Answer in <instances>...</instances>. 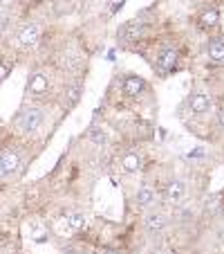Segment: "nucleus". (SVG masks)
<instances>
[{
    "label": "nucleus",
    "instance_id": "f257e3e1",
    "mask_svg": "<svg viewBox=\"0 0 224 254\" xmlns=\"http://www.w3.org/2000/svg\"><path fill=\"white\" fill-rule=\"evenodd\" d=\"M45 122V111L43 108H23V111L16 115L14 126L20 133H36V130L43 126Z\"/></svg>",
    "mask_w": 224,
    "mask_h": 254
},
{
    "label": "nucleus",
    "instance_id": "f03ea898",
    "mask_svg": "<svg viewBox=\"0 0 224 254\" xmlns=\"http://www.w3.org/2000/svg\"><path fill=\"white\" fill-rule=\"evenodd\" d=\"M20 167H23V160H20V155L14 149L0 151V180L14 178L20 171Z\"/></svg>",
    "mask_w": 224,
    "mask_h": 254
},
{
    "label": "nucleus",
    "instance_id": "7ed1b4c3",
    "mask_svg": "<svg viewBox=\"0 0 224 254\" xmlns=\"http://www.w3.org/2000/svg\"><path fill=\"white\" fill-rule=\"evenodd\" d=\"M177 63H179V52H177L175 48H162L157 54L155 65H157L159 74L166 77V74H171L173 70H177Z\"/></svg>",
    "mask_w": 224,
    "mask_h": 254
},
{
    "label": "nucleus",
    "instance_id": "20e7f679",
    "mask_svg": "<svg viewBox=\"0 0 224 254\" xmlns=\"http://www.w3.org/2000/svg\"><path fill=\"white\" fill-rule=\"evenodd\" d=\"M139 39H143V25L139 20H128L119 27L117 32V41L121 45H130V43H137Z\"/></svg>",
    "mask_w": 224,
    "mask_h": 254
},
{
    "label": "nucleus",
    "instance_id": "39448f33",
    "mask_svg": "<svg viewBox=\"0 0 224 254\" xmlns=\"http://www.w3.org/2000/svg\"><path fill=\"white\" fill-rule=\"evenodd\" d=\"M186 106H188V111H191L193 115H206V113L213 108V99H211L206 92H193V95H188V99H186Z\"/></svg>",
    "mask_w": 224,
    "mask_h": 254
},
{
    "label": "nucleus",
    "instance_id": "423d86ee",
    "mask_svg": "<svg viewBox=\"0 0 224 254\" xmlns=\"http://www.w3.org/2000/svg\"><path fill=\"white\" fill-rule=\"evenodd\" d=\"M49 90V77L45 72H32L27 79V92L32 97H41Z\"/></svg>",
    "mask_w": 224,
    "mask_h": 254
},
{
    "label": "nucleus",
    "instance_id": "0eeeda50",
    "mask_svg": "<svg viewBox=\"0 0 224 254\" xmlns=\"http://www.w3.org/2000/svg\"><path fill=\"white\" fill-rule=\"evenodd\" d=\"M121 92L126 97H139L146 92V81L139 74H126L124 81H121Z\"/></svg>",
    "mask_w": 224,
    "mask_h": 254
},
{
    "label": "nucleus",
    "instance_id": "6e6552de",
    "mask_svg": "<svg viewBox=\"0 0 224 254\" xmlns=\"http://www.w3.org/2000/svg\"><path fill=\"white\" fill-rule=\"evenodd\" d=\"M157 189L153 187V185H141V187L137 189V193H134V200H137L139 207H143V209H153L155 205H157Z\"/></svg>",
    "mask_w": 224,
    "mask_h": 254
},
{
    "label": "nucleus",
    "instance_id": "1a4fd4ad",
    "mask_svg": "<svg viewBox=\"0 0 224 254\" xmlns=\"http://www.w3.org/2000/svg\"><path fill=\"white\" fill-rule=\"evenodd\" d=\"M186 196V187L181 180H168L166 187H164V200L171 202V205H179Z\"/></svg>",
    "mask_w": 224,
    "mask_h": 254
},
{
    "label": "nucleus",
    "instance_id": "9d476101",
    "mask_svg": "<svg viewBox=\"0 0 224 254\" xmlns=\"http://www.w3.org/2000/svg\"><path fill=\"white\" fill-rule=\"evenodd\" d=\"M143 225H146L148 232H162V230H166V225H168V216L164 214V211L150 209L146 214V218H143Z\"/></svg>",
    "mask_w": 224,
    "mask_h": 254
},
{
    "label": "nucleus",
    "instance_id": "9b49d317",
    "mask_svg": "<svg viewBox=\"0 0 224 254\" xmlns=\"http://www.w3.org/2000/svg\"><path fill=\"white\" fill-rule=\"evenodd\" d=\"M39 41H41V27L36 23H29V25H25V27L20 29L18 43L23 45V48H34Z\"/></svg>",
    "mask_w": 224,
    "mask_h": 254
},
{
    "label": "nucleus",
    "instance_id": "f8f14e48",
    "mask_svg": "<svg viewBox=\"0 0 224 254\" xmlns=\"http://www.w3.org/2000/svg\"><path fill=\"white\" fill-rule=\"evenodd\" d=\"M206 50H209V59H211V61L224 63V36H213V39H209Z\"/></svg>",
    "mask_w": 224,
    "mask_h": 254
},
{
    "label": "nucleus",
    "instance_id": "ddd939ff",
    "mask_svg": "<svg viewBox=\"0 0 224 254\" xmlns=\"http://www.w3.org/2000/svg\"><path fill=\"white\" fill-rule=\"evenodd\" d=\"M200 27L206 29V32H213V29L220 27V11L218 9H204L200 14Z\"/></svg>",
    "mask_w": 224,
    "mask_h": 254
},
{
    "label": "nucleus",
    "instance_id": "4468645a",
    "mask_svg": "<svg viewBox=\"0 0 224 254\" xmlns=\"http://www.w3.org/2000/svg\"><path fill=\"white\" fill-rule=\"evenodd\" d=\"M121 167H124L126 173H139L141 171V158L137 153H126L124 160H121Z\"/></svg>",
    "mask_w": 224,
    "mask_h": 254
},
{
    "label": "nucleus",
    "instance_id": "2eb2a0df",
    "mask_svg": "<svg viewBox=\"0 0 224 254\" xmlns=\"http://www.w3.org/2000/svg\"><path fill=\"white\" fill-rule=\"evenodd\" d=\"M81 92H83V86L79 81H72V83H67L65 86V92H63V97L67 99V104L70 106H74L79 99H81Z\"/></svg>",
    "mask_w": 224,
    "mask_h": 254
},
{
    "label": "nucleus",
    "instance_id": "dca6fc26",
    "mask_svg": "<svg viewBox=\"0 0 224 254\" xmlns=\"http://www.w3.org/2000/svg\"><path fill=\"white\" fill-rule=\"evenodd\" d=\"M67 225L74 232L83 230V227H86V214H83V211H70V214H67Z\"/></svg>",
    "mask_w": 224,
    "mask_h": 254
},
{
    "label": "nucleus",
    "instance_id": "f3484780",
    "mask_svg": "<svg viewBox=\"0 0 224 254\" xmlns=\"http://www.w3.org/2000/svg\"><path fill=\"white\" fill-rule=\"evenodd\" d=\"M88 137H90L92 144H96V146H105L108 144V133H105L103 128H90V133H88Z\"/></svg>",
    "mask_w": 224,
    "mask_h": 254
},
{
    "label": "nucleus",
    "instance_id": "a211bd4d",
    "mask_svg": "<svg viewBox=\"0 0 224 254\" xmlns=\"http://www.w3.org/2000/svg\"><path fill=\"white\" fill-rule=\"evenodd\" d=\"M32 239L36 241V243H45V241L49 239V232L43 230V227H39V225H34L32 227Z\"/></svg>",
    "mask_w": 224,
    "mask_h": 254
},
{
    "label": "nucleus",
    "instance_id": "6ab92c4d",
    "mask_svg": "<svg viewBox=\"0 0 224 254\" xmlns=\"http://www.w3.org/2000/svg\"><path fill=\"white\" fill-rule=\"evenodd\" d=\"M7 77H9V65L5 61H0V81H5Z\"/></svg>",
    "mask_w": 224,
    "mask_h": 254
},
{
    "label": "nucleus",
    "instance_id": "aec40b11",
    "mask_svg": "<svg viewBox=\"0 0 224 254\" xmlns=\"http://www.w3.org/2000/svg\"><path fill=\"white\" fill-rule=\"evenodd\" d=\"M218 124L224 128V106L222 108H218Z\"/></svg>",
    "mask_w": 224,
    "mask_h": 254
},
{
    "label": "nucleus",
    "instance_id": "412c9836",
    "mask_svg": "<svg viewBox=\"0 0 224 254\" xmlns=\"http://www.w3.org/2000/svg\"><path fill=\"white\" fill-rule=\"evenodd\" d=\"M101 254H124V252H121V250H117V248H105Z\"/></svg>",
    "mask_w": 224,
    "mask_h": 254
},
{
    "label": "nucleus",
    "instance_id": "4be33fe9",
    "mask_svg": "<svg viewBox=\"0 0 224 254\" xmlns=\"http://www.w3.org/2000/svg\"><path fill=\"white\" fill-rule=\"evenodd\" d=\"M14 2H16V0H0V5H2V7H9V5H14Z\"/></svg>",
    "mask_w": 224,
    "mask_h": 254
}]
</instances>
